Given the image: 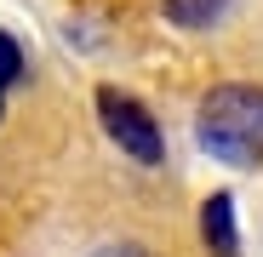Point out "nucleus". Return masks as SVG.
I'll use <instances>...</instances> for the list:
<instances>
[{
  "mask_svg": "<svg viewBox=\"0 0 263 257\" xmlns=\"http://www.w3.org/2000/svg\"><path fill=\"white\" fill-rule=\"evenodd\" d=\"M200 234H206L212 257H240V246H235V200L229 194H212L200 206Z\"/></svg>",
  "mask_w": 263,
  "mask_h": 257,
  "instance_id": "3",
  "label": "nucleus"
},
{
  "mask_svg": "<svg viewBox=\"0 0 263 257\" xmlns=\"http://www.w3.org/2000/svg\"><path fill=\"white\" fill-rule=\"evenodd\" d=\"M160 6H166V17L178 29H212L217 17H223L229 0H160Z\"/></svg>",
  "mask_w": 263,
  "mask_h": 257,
  "instance_id": "4",
  "label": "nucleus"
},
{
  "mask_svg": "<svg viewBox=\"0 0 263 257\" xmlns=\"http://www.w3.org/2000/svg\"><path fill=\"white\" fill-rule=\"evenodd\" d=\"M195 137L206 154L229 166H257L263 160V86H246V80L212 86L195 114Z\"/></svg>",
  "mask_w": 263,
  "mask_h": 257,
  "instance_id": "1",
  "label": "nucleus"
},
{
  "mask_svg": "<svg viewBox=\"0 0 263 257\" xmlns=\"http://www.w3.org/2000/svg\"><path fill=\"white\" fill-rule=\"evenodd\" d=\"M98 120H103V132L132 154V160H143V166H160L166 154V137H160V126L143 103H132L126 92H115V86H98Z\"/></svg>",
  "mask_w": 263,
  "mask_h": 257,
  "instance_id": "2",
  "label": "nucleus"
},
{
  "mask_svg": "<svg viewBox=\"0 0 263 257\" xmlns=\"http://www.w3.org/2000/svg\"><path fill=\"white\" fill-rule=\"evenodd\" d=\"M0 109H6V80H0Z\"/></svg>",
  "mask_w": 263,
  "mask_h": 257,
  "instance_id": "7",
  "label": "nucleus"
},
{
  "mask_svg": "<svg viewBox=\"0 0 263 257\" xmlns=\"http://www.w3.org/2000/svg\"><path fill=\"white\" fill-rule=\"evenodd\" d=\"M17 74H23V46H17V40H12L6 29H0V80L12 86Z\"/></svg>",
  "mask_w": 263,
  "mask_h": 257,
  "instance_id": "5",
  "label": "nucleus"
},
{
  "mask_svg": "<svg viewBox=\"0 0 263 257\" xmlns=\"http://www.w3.org/2000/svg\"><path fill=\"white\" fill-rule=\"evenodd\" d=\"M92 257H155V251L132 246V240H115V246H103V251H92Z\"/></svg>",
  "mask_w": 263,
  "mask_h": 257,
  "instance_id": "6",
  "label": "nucleus"
}]
</instances>
